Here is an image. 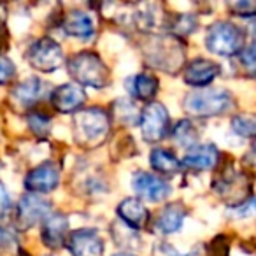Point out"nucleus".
<instances>
[{"label": "nucleus", "mask_w": 256, "mask_h": 256, "mask_svg": "<svg viewBox=\"0 0 256 256\" xmlns=\"http://www.w3.org/2000/svg\"><path fill=\"white\" fill-rule=\"evenodd\" d=\"M220 160V153L218 148L212 144H196L195 148L190 150V153L182 158V162L179 165H182L188 170H209L218 165Z\"/></svg>", "instance_id": "14"}, {"label": "nucleus", "mask_w": 256, "mask_h": 256, "mask_svg": "<svg viewBox=\"0 0 256 256\" xmlns=\"http://www.w3.org/2000/svg\"><path fill=\"white\" fill-rule=\"evenodd\" d=\"M172 137L174 140L179 144V146L184 148H195L196 142H198V132L196 128L193 126V123L190 120H181L176 123V126L172 128Z\"/></svg>", "instance_id": "22"}, {"label": "nucleus", "mask_w": 256, "mask_h": 256, "mask_svg": "<svg viewBox=\"0 0 256 256\" xmlns=\"http://www.w3.org/2000/svg\"><path fill=\"white\" fill-rule=\"evenodd\" d=\"M30 67L39 72H54L64 64V50L50 37H42L30 46L26 53Z\"/></svg>", "instance_id": "6"}, {"label": "nucleus", "mask_w": 256, "mask_h": 256, "mask_svg": "<svg viewBox=\"0 0 256 256\" xmlns=\"http://www.w3.org/2000/svg\"><path fill=\"white\" fill-rule=\"evenodd\" d=\"M16 67L8 56H0V84H8L14 78Z\"/></svg>", "instance_id": "27"}, {"label": "nucleus", "mask_w": 256, "mask_h": 256, "mask_svg": "<svg viewBox=\"0 0 256 256\" xmlns=\"http://www.w3.org/2000/svg\"><path fill=\"white\" fill-rule=\"evenodd\" d=\"M140 132L142 139L146 142L153 144L162 140L168 132V112L164 104L160 102H150L139 116Z\"/></svg>", "instance_id": "7"}, {"label": "nucleus", "mask_w": 256, "mask_h": 256, "mask_svg": "<svg viewBox=\"0 0 256 256\" xmlns=\"http://www.w3.org/2000/svg\"><path fill=\"white\" fill-rule=\"evenodd\" d=\"M86 102V93L81 86L74 82H67L51 92V104L53 107L62 114H72L78 112L79 107Z\"/></svg>", "instance_id": "12"}, {"label": "nucleus", "mask_w": 256, "mask_h": 256, "mask_svg": "<svg viewBox=\"0 0 256 256\" xmlns=\"http://www.w3.org/2000/svg\"><path fill=\"white\" fill-rule=\"evenodd\" d=\"M230 9L237 16H252L254 14V4H252V2H237V4H232Z\"/></svg>", "instance_id": "30"}, {"label": "nucleus", "mask_w": 256, "mask_h": 256, "mask_svg": "<svg viewBox=\"0 0 256 256\" xmlns=\"http://www.w3.org/2000/svg\"><path fill=\"white\" fill-rule=\"evenodd\" d=\"M186 214H188L186 212V207L181 202L168 204L160 212V216L156 218V230L162 232L164 235L176 234V232L181 230Z\"/></svg>", "instance_id": "19"}, {"label": "nucleus", "mask_w": 256, "mask_h": 256, "mask_svg": "<svg viewBox=\"0 0 256 256\" xmlns=\"http://www.w3.org/2000/svg\"><path fill=\"white\" fill-rule=\"evenodd\" d=\"M68 74L74 78V81L90 88H106L109 82V70L106 64L96 53L92 51H81L68 58L67 62Z\"/></svg>", "instance_id": "3"}, {"label": "nucleus", "mask_w": 256, "mask_h": 256, "mask_svg": "<svg viewBox=\"0 0 256 256\" xmlns=\"http://www.w3.org/2000/svg\"><path fill=\"white\" fill-rule=\"evenodd\" d=\"M46 84L48 82L40 81L39 78H28L25 81L18 82L11 92L12 102L18 107H23V109H28V107L36 106L40 100V96L44 95Z\"/></svg>", "instance_id": "16"}, {"label": "nucleus", "mask_w": 256, "mask_h": 256, "mask_svg": "<svg viewBox=\"0 0 256 256\" xmlns=\"http://www.w3.org/2000/svg\"><path fill=\"white\" fill-rule=\"evenodd\" d=\"M110 128L109 114L100 107H90L74 112L72 120V136L82 148H96L106 140Z\"/></svg>", "instance_id": "2"}, {"label": "nucleus", "mask_w": 256, "mask_h": 256, "mask_svg": "<svg viewBox=\"0 0 256 256\" xmlns=\"http://www.w3.org/2000/svg\"><path fill=\"white\" fill-rule=\"evenodd\" d=\"M128 82H132V86H128L130 93L139 100L150 102L158 93V79L151 74H137Z\"/></svg>", "instance_id": "20"}, {"label": "nucleus", "mask_w": 256, "mask_h": 256, "mask_svg": "<svg viewBox=\"0 0 256 256\" xmlns=\"http://www.w3.org/2000/svg\"><path fill=\"white\" fill-rule=\"evenodd\" d=\"M51 202L44 196L34 195L28 193L18 202L16 207V226L20 230H28V228L36 226L39 221L46 220L50 216Z\"/></svg>", "instance_id": "8"}, {"label": "nucleus", "mask_w": 256, "mask_h": 256, "mask_svg": "<svg viewBox=\"0 0 256 256\" xmlns=\"http://www.w3.org/2000/svg\"><path fill=\"white\" fill-rule=\"evenodd\" d=\"M114 256H134V254H114Z\"/></svg>", "instance_id": "32"}, {"label": "nucleus", "mask_w": 256, "mask_h": 256, "mask_svg": "<svg viewBox=\"0 0 256 256\" xmlns=\"http://www.w3.org/2000/svg\"><path fill=\"white\" fill-rule=\"evenodd\" d=\"M142 53L146 62L154 68L176 74L184 68L186 48L176 36H153L144 42Z\"/></svg>", "instance_id": "1"}, {"label": "nucleus", "mask_w": 256, "mask_h": 256, "mask_svg": "<svg viewBox=\"0 0 256 256\" xmlns=\"http://www.w3.org/2000/svg\"><path fill=\"white\" fill-rule=\"evenodd\" d=\"M6 20V9L0 6V25H2V22Z\"/></svg>", "instance_id": "31"}, {"label": "nucleus", "mask_w": 256, "mask_h": 256, "mask_svg": "<svg viewBox=\"0 0 256 256\" xmlns=\"http://www.w3.org/2000/svg\"><path fill=\"white\" fill-rule=\"evenodd\" d=\"M68 218L64 212H54L42 223V242L50 249H60L67 240Z\"/></svg>", "instance_id": "15"}, {"label": "nucleus", "mask_w": 256, "mask_h": 256, "mask_svg": "<svg viewBox=\"0 0 256 256\" xmlns=\"http://www.w3.org/2000/svg\"><path fill=\"white\" fill-rule=\"evenodd\" d=\"M182 107L186 112L195 118H210L230 110L234 107V98L232 93L223 88L198 90L186 95Z\"/></svg>", "instance_id": "4"}, {"label": "nucleus", "mask_w": 256, "mask_h": 256, "mask_svg": "<svg viewBox=\"0 0 256 256\" xmlns=\"http://www.w3.org/2000/svg\"><path fill=\"white\" fill-rule=\"evenodd\" d=\"M151 167L160 174H176L179 170V160L172 154V151L158 148L151 153Z\"/></svg>", "instance_id": "21"}, {"label": "nucleus", "mask_w": 256, "mask_h": 256, "mask_svg": "<svg viewBox=\"0 0 256 256\" xmlns=\"http://www.w3.org/2000/svg\"><path fill=\"white\" fill-rule=\"evenodd\" d=\"M65 242L72 256H104V240L92 228L74 230Z\"/></svg>", "instance_id": "10"}, {"label": "nucleus", "mask_w": 256, "mask_h": 256, "mask_svg": "<svg viewBox=\"0 0 256 256\" xmlns=\"http://www.w3.org/2000/svg\"><path fill=\"white\" fill-rule=\"evenodd\" d=\"M196 25L198 23H196V18L193 14H179L172 22V30L178 36H190V34H193L196 30Z\"/></svg>", "instance_id": "26"}, {"label": "nucleus", "mask_w": 256, "mask_h": 256, "mask_svg": "<svg viewBox=\"0 0 256 256\" xmlns=\"http://www.w3.org/2000/svg\"><path fill=\"white\" fill-rule=\"evenodd\" d=\"M26 123H28L30 130L36 134L37 137L44 139V137L50 136L51 132V118L46 116L42 112H30L26 116Z\"/></svg>", "instance_id": "25"}, {"label": "nucleus", "mask_w": 256, "mask_h": 256, "mask_svg": "<svg viewBox=\"0 0 256 256\" xmlns=\"http://www.w3.org/2000/svg\"><path fill=\"white\" fill-rule=\"evenodd\" d=\"M114 112H116L118 120H121L124 124H137L139 123L140 112L137 110L136 104L128 98H121L114 102Z\"/></svg>", "instance_id": "23"}, {"label": "nucleus", "mask_w": 256, "mask_h": 256, "mask_svg": "<svg viewBox=\"0 0 256 256\" xmlns=\"http://www.w3.org/2000/svg\"><path fill=\"white\" fill-rule=\"evenodd\" d=\"M232 130H234L237 136L244 137V139H252L256 132L254 118L248 116V114H237V116L232 120Z\"/></svg>", "instance_id": "24"}, {"label": "nucleus", "mask_w": 256, "mask_h": 256, "mask_svg": "<svg viewBox=\"0 0 256 256\" xmlns=\"http://www.w3.org/2000/svg\"><path fill=\"white\" fill-rule=\"evenodd\" d=\"M11 210V196H9L6 186L0 182V220H6Z\"/></svg>", "instance_id": "29"}, {"label": "nucleus", "mask_w": 256, "mask_h": 256, "mask_svg": "<svg viewBox=\"0 0 256 256\" xmlns=\"http://www.w3.org/2000/svg\"><path fill=\"white\" fill-rule=\"evenodd\" d=\"M62 26L67 36L76 37V39H92L95 34V23H93L92 16L84 11L68 12Z\"/></svg>", "instance_id": "18"}, {"label": "nucleus", "mask_w": 256, "mask_h": 256, "mask_svg": "<svg viewBox=\"0 0 256 256\" xmlns=\"http://www.w3.org/2000/svg\"><path fill=\"white\" fill-rule=\"evenodd\" d=\"M184 82L193 88H206L207 84L214 81L220 74V65L214 64L212 60L207 58H196V60L190 62L188 65H184Z\"/></svg>", "instance_id": "13"}, {"label": "nucleus", "mask_w": 256, "mask_h": 256, "mask_svg": "<svg viewBox=\"0 0 256 256\" xmlns=\"http://www.w3.org/2000/svg\"><path fill=\"white\" fill-rule=\"evenodd\" d=\"M206 46L218 56H234L246 46V34L230 22H216L206 34Z\"/></svg>", "instance_id": "5"}, {"label": "nucleus", "mask_w": 256, "mask_h": 256, "mask_svg": "<svg viewBox=\"0 0 256 256\" xmlns=\"http://www.w3.org/2000/svg\"><path fill=\"white\" fill-rule=\"evenodd\" d=\"M134 190L142 196L144 200H150V202H162L170 195L172 188L167 181H164L162 178L150 172H137L134 176Z\"/></svg>", "instance_id": "11"}, {"label": "nucleus", "mask_w": 256, "mask_h": 256, "mask_svg": "<svg viewBox=\"0 0 256 256\" xmlns=\"http://www.w3.org/2000/svg\"><path fill=\"white\" fill-rule=\"evenodd\" d=\"M240 62L246 68H248L249 74H252L254 70V44H249V46H244V50L240 51Z\"/></svg>", "instance_id": "28"}, {"label": "nucleus", "mask_w": 256, "mask_h": 256, "mask_svg": "<svg viewBox=\"0 0 256 256\" xmlns=\"http://www.w3.org/2000/svg\"><path fill=\"white\" fill-rule=\"evenodd\" d=\"M118 216L124 221L128 228L140 230L150 221V210L146 209V206L139 198H124L118 206Z\"/></svg>", "instance_id": "17"}, {"label": "nucleus", "mask_w": 256, "mask_h": 256, "mask_svg": "<svg viewBox=\"0 0 256 256\" xmlns=\"http://www.w3.org/2000/svg\"><path fill=\"white\" fill-rule=\"evenodd\" d=\"M58 182H60V168L53 162H46L26 174L25 188L34 195H39V193L53 192Z\"/></svg>", "instance_id": "9"}]
</instances>
